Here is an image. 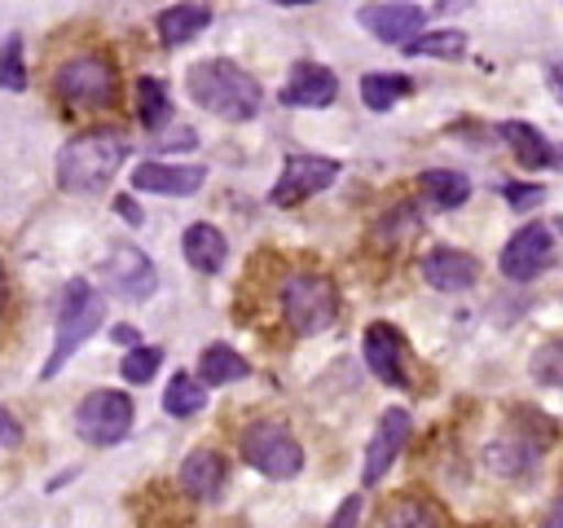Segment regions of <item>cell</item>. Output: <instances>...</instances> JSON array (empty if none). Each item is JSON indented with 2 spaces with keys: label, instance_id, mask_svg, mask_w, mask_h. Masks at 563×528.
Segmentation results:
<instances>
[{
  "label": "cell",
  "instance_id": "obj_1",
  "mask_svg": "<svg viewBox=\"0 0 563 528\" xmlns=\"http://www.w3.org/2000/svg\"><path fill=\"white\" fill-rule=\"evenodd\" d=\"M128 132L123 128H88L70 136L57 154V185L66 194H97L128 158Z\"/></svg>",
  "mask_w": 563,
  "mask_h": 528
},
{
  "label": "cell",
  "instance_id": "obj_2",
  "mask_svg": "<svg viewBox=\"0 0 563 528\" xmlns=\"http://www.w3.org/2000/svg\"><path fill=\"white\" fill-rule=\"evenodd\" d=\"M189 97L202 106V110H211V114H220V119H233V123H242V119H255V110H260V101H264V92H260V84H255V75H246L238 62H229V57H207V62H198V66H189Z\"/></svg>",
  "mask_w": 563,
  "mask_h": 528
},
{
  "label": "cell",
  "instance_id": "obj_3",
  "mask_svg": "<svg viewBox=\"0 0 563 528\" xmlns=\"http://www.w3.org/2000/svg\"><path fill=\"white\" fill-rule=\"evenodd\" d=\"M101 317H106V299H101V290L97 286H88L84 277H70L66 286H62V295H57V334H53V352H48V361H44V378H53L92 334H97V326H101Z\"/></svg>",
  "mask_w": 563,
  "mask_h": 528
},
{
  "label": "cell",
  "instance_id": "obj_4",
  "mask_svg": "<svg viewBox=\"0 0 563 528\" xmlns=\"http://www.w3.org/2000/svg\"><path fill=\"white\" fill-rule=\"evenodd\" d=\"M53 97L70 110H106L119 97V70L106 53H75L57 66Z\"/></svg>",
  "mask_w": 563,
  "mask_h": 528
},
{
  "label": "cell",
  "instance_id": "obj_5",
  "mask_svg": "<svg viewBox=\"0 0 563 528\" xmlns=\"http://www.w3.org/2000/svg\"><path fill=\"white\" fill-rule=\"evenodd\" d=\"M282 312L295 334H321L339 317V286L321 273H290L282 282Z\"/></svg>",
  "mask_w": 563,
  "mask_h": 528
},
{
  "label": "cell",
  "instance_id": "obj_6",
  "mask_svg": "<svg viewBox=\"0 0 563 528\" xmlns=\"http://www.w3.org/2000/svg\"><path fill=\"white\" fill-rule=\"evenodd\" d=\"M242 458L268 480H290L303 471V444L290 436V427L273 418H260L242 431Z\"/></svg>",
  "mask_w": 563,
  "mask_h": 528
},
{
  "label": "cell",
  "instance_id": "obj_7",
  "mask_svg": "<svg viewBox=\"0 0 563 528\" xmlns=\"http://www.w3.org/2000/svg\"><path fill=\"white\" fill-rule=\"evenodd\" d=\"M132 396L114 387H97L75 405V431L88 444H119L132 431Z\"/></svg>",
  "mask_w": 563,
  "mask_h": 528
},
{
  "label": "cell",
  "instance_id": "obj_8",
  "mask_svg": "<svg viewBox=\"0 0 563 528\" xmlns=\"http://www.w3.org/2000/svg\"><path fill=\"white\" fill-rule=\"evenodd\" d=\"M497 264H501V273H506L510 282H532V277H541V273L554 264V233H550V224L528 220L523 229H515V233L506 238Z\"/></svg>",
  "mask_w": 563,
  "mask_h": 528
},
{
  "label": "cell",
  "instance_id": "obj_9",
  "mask_svg": "<svg viewBox=\"0 0 563 528\" xmlns=\"http://www.w3.org/2000/svg\"><path fill=\"white\" fill-rule=\"evenodd\" d=\"M334 180H339V158H325V154H290L268 198H273L277 207H295V202L321 194V189L334 185Z\"/></svg>",
  "mask_w": 563,
  "mask_h": 528
},
{
  "label": "cell",
  "instance_id": "obj_10",
  "mask_svg": "<svg viewBox=\"0 0 563 528\" xmlns=\"http://www.w3.org/2000/svg\"><path fill=\"white\" fill-rule=\"evenodd\" d=\"M361 352H365V365L374 370V378H383L387 387H405V383H409V370H405L409 343H405V334H400L396 326H387V321L365 326Z\"/></svg>",
  "mask_w": 563,
  "mask_h": 528
},
{
  "label": "cell",
  "instance_id": "obj_11",
  "mask_svg": "<svg viewBox=\"0 0 563 528\" xmlns=\"http://www.w3.org/2000/svg\"><path fill=\"white\" fill-rule=\"evenodd\" d=\"M409 409H400V405H391V409H383V418H378V427H374V436H369V444H365V466H361V484H378L383 475H387V466L400 458V449L409 444Z\"/></svg>",
  "mask_w": 563,
  "mask_h": 528
},
{
  "label": "cell",
  "instance_id": "obj_12",
  "mask_svg": "<svg viewBox=\"0 0 563 528\" xmlns=\"http://www.w3.org/2000/svg\"><path fill=\"white\" fill-rule=\"evenodd\" d=\"M101 282H106L114 295H123V299H150L154 286H158V273H154V264H150L145 251H136V246H114L110 260L101 264Z\"/></svg>",
  "mask_w": 563,
  "mask_h": 528
},
{
  "label": "cell",
  "instance_id": "obj_13",
  "mask_svg": "<svg viewBox=\"0 0 563 528\" xmlns=\"http://www.w3.org/2000/svg\"><path fill=\"white\" fill-rule=\"evenodd\" d=\"M356 22L374 35V40H383V44H409L413 35H422V26H427V9L422 4H365L361 13H356Z\"/></svg>",
  "mask_w": 563,
  "mask_h": 528
},
{
  "label": "cell",
  "instance_id": "obj_14",
  "mask_svg": "<svg viewBox=\"0 0 563 528\" xmlns=\"http://www.w3.org/2000/svg\"><path fill=\"white\" fill-rule=\"evenodd\" d=\"M334 97H339V79H334V70L321 66V62H295L290 75H286V84H282V101H286V106H308V110H317V106H330Z\"/></svg>",
  "mask_w": 563,
  "mask_h": 528
},
{
  "label": "cell",
  "instance_id": "obj_15",
  "mask_svg": "<svg viewBox=\"0 0 563 528\" xmlns=\"http://www.w3.org/2000/svg\"><path fill=\"white\" fill-rule=\"evenodd\" d=\"M202 180H207V172L194 167V163H141L132 172V189L167 194V198H189V194L202 189Z\"/></svg>",
  "mask_w": 563,
  "mask_h": 528
},
{
  "label": "cell",
  "instance_id": "obj_16",
  "mask_svg": "<svg viewBox=\"0 0 563 528\" xmlns=\"http://www.w3.org/2000/svg\"><path fill=\"white\" fill-rule=\"evenodd\" d=\"M422 277L435 290H466L479 277V260L457 251V246H435V251L422 255Z\"/></svg>",
  "mask_w": 563,
  "mask_h": 528
},
{
  "label": "cell",
  "instance_id": "obj_17",
  "mask_svg": "<svg viewBox=\"0 0 563 528\" xmlns=\"http://www.w3.org/2000/svg\"><path fill=\"white\" fill-rule=\"evenodd\" d=\"M224 475H229V462L216 453V449H194L185 462H180V488L198 502H211L220 488H224Z\"/></svg>",
  "mask_w": 563,
  "mask_h": 528
},
{
  "label": "cell",
  "instance_id": "obj_18",
  "mask_svg": "<svg viewBox=\"0 0 563 528\" xmlns=\"http://www.w3.org/2000/svg\"><path fill=\"white\" fill-rule=\"evenodd\" d=\"M497 132H501V141L510 145V154L519 158V167L541 172V167H554V163H559V154H554V145L545 141V132H541V128L519 123V119H506Z\"/></svg>",
  "mask_w": 563,
  "mask_h": 528
},
{
  "label": "cell",
  "instance_id": "obj_19",
  "mask_svg": "<svg viewBox=\"0 0 563 528\" xmlns=\"http://www.w3.org/2000/svg\"><path fill=\"white\" fill-rule=\"evenodd\" d=\"M180 246H185V260H189L198 273H220V264H224V255H229L224 233H220L216 224H207V220L189 224L185 238H180Z\"/></svg>",
  "mask_w": 563,
  "mask_h": 528
},
{
  "label": "cell",
  "instance_id": "obj_20",
  "mask_svg": "<svg viewBox=\"0 0 563 528\" xmlns=\"http://www.w3.org/2000/svg\"><path fill=\"white\" fill-rule=\"evenodd\" d=\"M383 528H449V515L422 493H400L383 510Z\"/></svg>",
  "mask_w": 563,
  "mask_h": 528
},
{
  "label": "cell",
  "instance_id": "obj_21",
  "mask_svg": "<svg viewBox=\"0 0 563 528\" xmlns=\"http://www.w3.org/2000/svg\"><path fill=\"white\" fill-rule=\"evenodd\" d=\"M246 374H251L246 356H238L229 343H211V348H202V356H198V383H202V387L238 383V378H246Z\"/></svg>",
  "mask_w": 563,
  "mask_h": 528
},
{
  "label": "cell",
  "instance_id": "obj_22",
  "mask_svg": "<svg viewBox=\"0 0 563 528\" xmlns=\"http://www.w3.org/2000/svg\"><path fill=\"white\" fill-rule=\"evenodd\" d=\"M211 22V9L207 4H172V9H163L158 13V40L163 44H189L202 26Z\"/></svg>",
  "mask_w": 563,
  "mask_h": 528
},
{
  "label": "cell",
  "instance_id": "obj_23",
  "mask_svg": "<svg viewBox=\"0 0 563 528\" xmlns=\"http://www.w3.org/2000/svg\"><path fill=\"white\" fill-rule=\"evenodd\" d=\"M409 92H413V79L409 75H396V70H369V75H361V101L369 110H378V114H387Z\"/></svg>",
  "mask_w": 563,
  "mask_h": 528
},
{
  "label": "cell",
  "instance_id": "obj_24",
  "mask_svg": "<svg viewBox=\"0 0 563 528\" xmlns=\"http://www.w3.org/2000/svg\"><path fill=\"white\" fill-rule=\"evenodd\" d=\"M418 185H422V194H427V202L431 207H462L466 198H471V180L462 176V172H449V167H431V172H422L418 176Z\"/></svg>",
  "mask_w": 563,
  "mask_h": 528
},
{
  "label": "cell",
  "instance_id": "obj_25",
  "mask_svg": "<svg viewBox=\"0 0 563 528\" xmlns=\"http://www.w3.org/2000/svg\"><path fill=\"white\" fill-rule=\"evenodd\" d=\"M136 114H141L145 128H163L172 119V97H167L163 79H154V75L136 79Z\"/></svg>",
  "mask_w": 563,
  "mask_h": 528
},
{
  "label": "cell",
  "instance_id": "obj_26",
  "mask_svg": "<svg viewBox=\"0 0 563 528\" xmlns=\"http://www.w3.org/2000/svg\"><path fill=\"white\" fill-rule=\"evenodd\" d=\"M202 400H207V392H202V383H198L194 374H172V383L163 387V409H167L172 418H189V414H198Z\"/></svg>",
  "mask_w": 563,
  "mask_h": 528
},
{
  "label": "cell",
  "instance_id": "obj_27",
  "mask_svg": "<svg viewBox=\"0 0 563 528\" xmlns=\"http://www.w3.org/2000/svg\"><path fill=\"white\" fill-rule=\"evenodd\" d=\"M528 370H532V378H537L541 387H563V334L545 339V343L532 352Z\"/></svg>",
  "mask_w": 563,
  "mask_h": 528
},
{
  "label": "cell",
  "instance_id": "obj_28",
  "mask_svg": "<svg viewBox=\"0 0 563 528\" xmlns=\"http://www.w3.org/2000/svg\"><path fill=\"white\" fill-rule=\"evenodd\" d=\"M462 48H466L462 31H427L405 44V53H413V57H462Z\"/></svg>",
  "mask_w": 563,
  "mask_h": 528
},
{
  "label": "cell",
  "instance_id": "obj_29",
  "mask_svg": "<svg viewBox=\"0 0 563 528\" xmlns=\"http://www.w3.org/2000/svg\"><path fill=\"white\" fill-rule=\"evenodd\" d=\"M0 88H9V92L26 88V57H22V40L18 35H9L0 44Z\"/></svg>",
  "mask_w": 563,
  "mask_h": 528
},
{
  "label": "cell",
  "instance_id": "obj_30",
  "mask_svg": "<svg viewBox=\"0 0 563 528\" xmlns=\"http://www.w3.org/2000/svg\"><path fill=\"white\" fill-rule=\"evenodd\" d=\"M158 361H163V352H158V348L136 343V348H128V356L119 361V374H123L128 383H150V378H154V370H158Z\"/></svg>",
  "mask_w": 563,
  "mask_h": 528
},
{
  "label": "cell",
  "instance_id": "obj_31",
  "mask_svg": "<svg viewBox=\"0 0 563 528\" xmlns=\"http://www.w3.org/2000/svg\"><path fill=\"white\" fill-rule=\"evenodd\" d=\"M501 194H506V202H510L515 211H528V207H537V202L545 198L541 185H501Z\"/></svg>",
  "mask_w": 563,
  "mask_h": 528
},
{
  "label": "cell",
  "instance_id": "obj_32",
  "mask_svg": "<svg viewBox=\"0 0 563 528\" xmlns=\"http://www.w3.org/2000/svg\"><path fill=\"white\" fill-rule=\"evenodd\" d=\"M356 519H361V497H343V506L330 515L325 528H356Z\"/></svg>",
  "mask_w": 563,
  "mask_h": 528
},
{
  "label": "cell",
  "instance_id": "obj_33",
  "mask_svg": "<svg viewBox=\"0 0 563 528\" xmlns=\"http://www.w3.org/2000/svg\"><path fill=\"white\" fill-rule=\"evenodd\" d=\"M114 211H119L128 224H141V220H145V216H141V207H136L128 194H119V198H114Z\"/></svg>",
  "mask_w": 563,
  "mask_h": 528
},
{
  "label": "cell",
  "instance_id": "obj_34",
  "mask_svg": "<svg viewBox=\"0 0 563 528\" xmlns=\"http://www.w3.org/2000/svg\"><path fill=\"white\" fill-rule=\"evenodd\" d=\"M0 440H4V444H18V440H22V431H18V422H13L9 409H0Z\"/></svg>",
  "mask_w": 563,
  "mask_h": 528
},
{
  "label": "cell",
  "instance_id": "obj_35",
  "mask_svg": "<svg viewBox=\"0 0 563 528\" xmlns=\"http://www.w3.org/2000/svg\"><path fill=\"white\" fill-rule=\"evenodd\" d=\"M541 528H563V493L554 497V506H550V515H545V524Z\"/></svg>",
  "mask_w": 563,
  "mask_h": 528
},
{
  "label": "cell",
  "instance_id": "obj_36",
  "mask_svg": "<svg viewBox=\"0 0 563 528\" xmlns=\"http://www.w3.org/2000/svg\"><path fill=\"white\" fill-rule=\"evenodd\" d=\"M114 339L128 343V348H136V330H132V326H114Z\"/></svg>",
  "mask_w": 563,
  "mask_h": 528
},
{
  "label": "cell",
  "instance_id": "obj_37",
  "mask_svg": "<svg viewBox=\"0 0 563 528\" xmlns=\"http://www.w3.org/2000/svg\"><path fill=\"white\" fill-rule=\"evenodd\" d=\"M550 88L563 97V62H554V66H550Z\"/></svg>",
  "mask_w": 563,
  "mask_h": 528
},
{
  "label": "cell",
  "instance_id": "obj_38",
  "mask_svg": "<svg viewBox=\"0 0 563 528\" xmlns=\"http://www.w3.org/2000/svg\"><path fill=\"white\" fill-rule=\"evenodd\" d=\"M4 308H9V273L0 264V317H4Z\"/></svg>",
  "mask_w": 563,
  "mask_h": 528
}]
</instances>
